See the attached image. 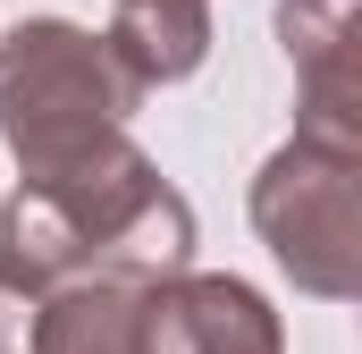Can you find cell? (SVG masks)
I'll return each instance as SVG.
<instances>
[{"label":"cell","mask_w":362,"mask_h":354,"mask_svg":"<svg viewBox=\"0 0 362 354\" xmlns=\"http://www.w3.org/2000/svg\"><path fill=\"white\" fill-rule=\"evenodd\" d=\"M135 110L144 85L118 68L101 34L68 17H17L0 34V144L17 152V185H51L101 161Z\"/></svg>","instance_id":"6da1fadb"},{"label":"cell","mask_w":362,"mask_h":354,"mask_svg":"<svg viewBox=\"0 0 362 354\" xmlns=\"http://www.w3.org/2000/svg\"><path fill=\"white\" fill-rule=\"evenodd\" d=\"M270 262L320 295V304H354L362 295V144H337V135H286L253 194H245Z\"/></svg>","instance_id":"7a4b0ae2"},{"label":"cell","mask_w":362,"mask_h":354,"mask_svg":"<svg viewBox=\"0 0 362 354\" xmlns=\"http://www.w3.org/2000/svg\"><path fill=\"white\" fill-rule=\"evenodd\" d=\"M135 354H286L270 295L228 270H169L144 287L135 312Z\"/></svg>","instance_id":"3957f363"},{"label":"cell","mask_w":362,"mask_h":354,"mask_svg":"<svg viewBox=\"0 0 362 354\" xmlns=\"http://www.w3.org/2000/svg\"><path fill=\"white\" fill-rule=\"evenodd\" d=\"M278 42L295 59V127L362 144L354 110V0H278Z\"/></svg>","instance_id":"277c9868"},{"label":"cell","mask_w":362,"mask_h":354,"mask_svg":"<svg viewBox=\"0 0 362 354\" xmlns=\"http://www.w3.org/2000/svg\"><path fill=\"white\" fill-rule=\"evenodd\" d=\"M144 270H76L34 295L25 354H135V312H144Z\"/></svg>","instance_id":"5b68a950"},{"label":"cell","mask_w":362,"mask_h":354,"mask_svg":"<svg viewBox=\"0 0 362 354\" xmlns=\"http://www.w3.org/2000/svg\"><path fill=\"white\" fill-rule=\"evenodd\" d=\"M101 42L118 51V68L144 93L185 85L211 59V0H110Z\"/></svg>","instance_id":"8992f818"}]
</instances>
